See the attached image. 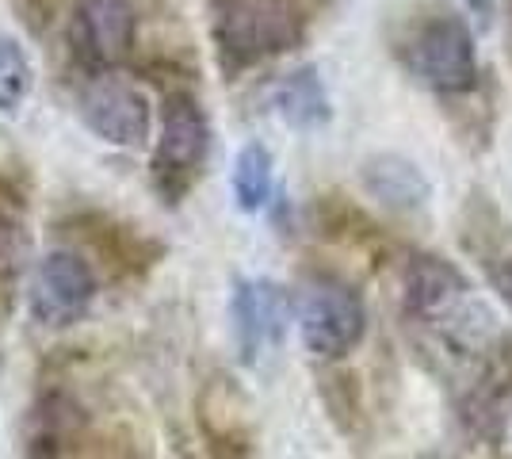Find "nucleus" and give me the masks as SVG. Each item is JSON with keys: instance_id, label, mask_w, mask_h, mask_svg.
<instances>
[{"instance_id": "1", "label": "nucleus", "mask_w": 512, "mask_h": 459, "mask_svg": "<svg viewBox=\"0 0 512 459\" xmlns=\"http://www.w3.org/2000/svg\"><path fill=\"white\" fill-rule=\"evenodd\" d=\"M302 35V12L295 0H218L214 39L234 66H253L283 54Z\"/></svg>"}, {"instance_id": "11", "label": "nucleus", "mask_w": 512, "mask_h": 459, "mask_svg": "<svg viewBox=\"0 0 512 459\" xmlns=\"http://www.w3.org/2000/svg\"><path fill=\"white\" fill-rule=\"evenodd\" d=\"M467 280L455 264L440 261V257H413L406 268V303L413 306V314L425 318H444L455 314L467 303Z\"/></svg>"}, {"instance_id": "4", "label": "nucleus", "mask_w": 512, "mask_h": 459, "mask_svg": "<svg viewBox=\"0 0 512 459\" xmlns=\"http://www.w3.org/2000/svg\"><path fill=\"white\" fill-rule=\"evenodd\" d=\"M92 299H96V276L85 257L54 249L39 261L31 280V318L39 326L62 329L81 322Z\"/></svg>"}, {"instance_id": "2", "label": "nucleus", "mask_w": 512, "mask_h": 459, "mask_svg": "<svg viewBox=\"0 0 512 459\" xmlns=\"http://www.w3.org/2000/svg\"><path fill=\"white\" fill-rule=\"evenodd\" d=\"M367 329V310L356 287L344 280H310L299 299V333L302 345L318 360H341L363 341Z\"/></svg>"}, {"instance_id": "16", "label": "nucleus", "mask_w": 512, "mask_h": 459, "mask_svg": "<svg viewBox=\"0 0 512 459\" xmlns=\"http://www.w3.org/2000/svg\"><path fill=\"white\" fill-rule=\"evenodd\" d=\"M493 291H497V299L512 310V257H505V261L493 268Z\"/></svg>"}, {"instance_id": "14", "label": "nucleus", "mask_w": 512, "mask_h": 459, "mask_svg": "<svg viewBox=\"0 0 512 459\" xmlns=\"http://www.w3.org/2000/svg\"><path fill=\"white\" fill-rule=\"evenodd\" d=\"M31 96V62L23 46L0 35V115H20Z\"/></svg>"}, {"instance_id": "10", "label": "nucleus", "mask_w": 512, "mask_h": 459, "mask_svg": "<svg viewBox=\"0 0 512 459\" xmlns=\"http://www.w3.org/2000/svg\"><path fill=\"white\" fill-rule=\"evenodd\" d=\"M360 180L367 196L379 199L390 211H417L432 196V184L421 173V165H413L402 153H375L367 157L360 169Z\"/></svg>"}, {"instance_id": "12", "label": "nucleus", "mask_w": 512, "mask_h": 459, "mask_svg": "<svg viewBox=\"0 0 512 459\" xmlns=\"http://www.w3.org/2000/svg\"><path fill=\"white\" fill-rule=\"evenodd\" d=\"M272 111L295 131H314L329 123V92L321 85L318 69H295L272 88Z\"/></svg>"}, {"instance_id": "15", "label": "nucleus", "mask_w": 512, "mask_h": 459, "mask_svg": "<svg viewBox=\"0 0 512 459\" xmlns=\"http://www.w3.org/2000/svg\"><path fill=\"white\" fill-rule=\"evenodd\" d=\"M23 261H27V230L8 207H0V287L16 284Z\"/></svg>"}, {"instance_id": "5", "label": "nucleus", "mask_w": 512, "mask_h": 459, "mask_svg": "<svg viewBox=\"0 0 512 459\" xmlns=\"http://www.w3.org/2000/svg\"><path fill=\"white\" fill-rule=\"evenodd\" d=\"M81 119L96 138H104L111 146L138 150L150 138V100L142 88L119 77H96L81 92Z\"/></svg>"}, {"instance_id": "3", "label": "nucleus", "mask_w": 512, "mask_h": 459, "mask_svg": "<svg viewBox=\"0 0 512 459\" xmlns=\"http://www.w3.org/2000/svg\"><path fill=\"white\" fill-rule=\"evenodd\" d=\"M409 66L436 92H470L478 85V54L470 27L459 16H436L421 23L409 43Z\"/></svg>"}, {"instance_id": "9", "label": "nucleus", "mask_w": 512, "mask_h": 459, "mask_svg": "<svg viewBox=\"0 0 512 459\" xmlns=\"http://www.w3.org/2000/svg\"><path fill=\"white\" fill-rule=\"evenodd\" d=\"M85 414L65 391H46L23 425V459H62L65 448L81 437Z\"/></svg>"}, {"instance_id": "7", "label": "nucleus", "mask_w": 512, "mask_h": 459, "mask_svg": "<svg viewBox=\"0 0 512 459\" xmlns=\"http://www.w3.org/2000/svg\"><path fill=\"white\" fill-rule=\"evenodd\" d=\"M211 146V127L192 96H169L161 115L157 138V176L165 180H192Z\"/></svg>"}, {"instance_id": "13", "label": "nucleus", "mask_w": 512, "mask_h": 459, "mask_svg": "<svg viewBox=\"0 0 512 459\" xmlns=\"http://www.w3.org/2000/svg\"><path fill=\"white\" fill-rule=\"evenodd\" d=\"M234 196L241 211H260L272 199V153L249 142L234 161Z\"/></svg>"}, {"instance_id": "8", "label": "nucleus", "mask_w": 512, "mask_h": 459, "mask_svg": "<svg viewBox=\"0 0 512 459\" xmlns=\"http://www.w3.org/2000/svg\"><path fill=\"white\" fill-rule=\"evenodd\" d=\"M77 35L85 54L96 62L127 58L138 35L130 0H77Z\"/></svg>"}, {"instance_id": "6", "label": "nucleus", "mask_w": 512, "mask_h": 459, "mask_svg": "<svg viewBox=\"0 0 512 459\" xmlns=\"http://www.w3.org/2000/svg\"><path fill=\"white\" fill-rule=\"evenodd\" d=\"M230 318L241 356L253 364L283 341L291 322V299L276 280H241L230 299Z\"/></svg>"}]
</instances>
